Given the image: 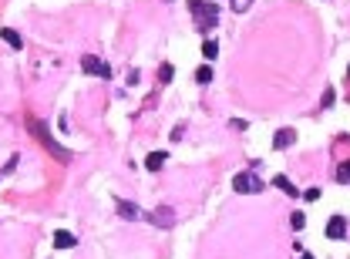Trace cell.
<instances>
[{
  "label": "cell",
  "instance_id": "obj_4",
  "mask_svg": "<svg viewBox=\"0 0 350 259\" xmlns=\"http://www.w3.org/2000/svg\"><path fill=\"white\" fill-rule=\"evenodd\" d=\"M148 222L158 226V229H172V226H175V209H172V205H162V209L148 212Z\"/></svg>",
  "mask_w": 350,
  "mask_h": 259
},
{
  "label": "cell",
  "instance_id": "obj_9",
  "mask_svg": "<svg viewBox=\"0 0 350 259\" xmlns=\"http://www.w3.org/2000/svg\"><path fill=\"white\" fill-rule=\"evenodd\" d=\"M165 158H169L165 152H152V155L145 158V169H148V172H158V169L165 165Z\"/></svg>",
  "mask_w": 350,
  "mask_h": 259
},
{
  "label": "cell",
  "instance_id": "obj_5",
  "mask_svg": "<svg viewBox=\"0 0 350 259\" xmlns=\"http://www.w3.org/2000/svg\"><path fill=\"white\" fill-rule=\"evenodd\" d=\"M81 67H84V74H98V78H111V67L101 61V57H91V54H84L81 57Z\"/></svg>",
  "mask_w": 350,
  "mask_h": 259
},
{
  "label": "cell",
  "instance_id": "obj_14",
  "mask_svg": "<svg viewBox=\"0 0 350 259\" xmlns=\"http://www.w3.org/2000/svg\"><path fill=\"white\" fill-rule=\"evenodd\" d=\"M337 182H343V185H350V162L337 165Z\"/></svg>",
  "mask_w": 350,
  "mask_h": 259
},
{
  "label": "cell",
  "instance_id": "obj_19",
  "mask_svg": "<svg viewBox=\"0 0 350 259\" xmlns=\"http://www.w3.org/2000/svg\"><path fill=\"white\" fill-rule=\"evenodd\" d=\"M158 74H162V81H172V67L169 64H162V71H158Z\"/></svg>",
  "mask_w": 350,
  "mask_h": 259
},
{
  "label": "cell",
  "instance_id": "obj_2",
  "mask_svg": "<svg viewBox=\"0 0 350 259\" xmlns=\"http://www.w3.org/2000/svg\"><path fill=\"white\" fill-rule=\"evenodd\" d=\"M189 10L196 14L199 27H216V24H219V7H216V4H202V0H189Z\"/></svg>",
  "mask_w": 350,
  "mask_h": 259
},
{
  "label": "cell",
  "instance_id": "obj_10",
  "mask_svg": "<svg viewBox=\"0 0 350 259\" xmlns=\"http://www.w3.org/2000/svg\"><path fill=\"white\" fill-rule=\"evenodd\" d=\"M118 216H122V219H138L142 209L135 202H118Z\"/></svg>",
  "mask_w": 350,
  "mask_h": 259
},
{
  "label": "cell",
  "instance_id": "obj_8",
  "mask_svg": "<svg viewBox=\"0 0 350 259\" xmlns=\"http://www.w3.org/2000/svg\"><path fill=\"white\" fill-rule=\"evenodd\" d=\"M74 243H78V239H74L67 229H57V232H54V246H57V249H71Z\"/></svg>",
  "mask_w": 350,
  "mask_h": 259
},
{
  "label": "cell",
  "instance_id": "obj_15",
  "mask_svg": "<svg viewBox=\"0 0 350 259\" xmlns=\"http://www.w3.org/2000/svg\"><path fill=\"white\" fill-rule=\"evenodd\" d=\"M196 81H199V84H209V81H212V67H199V71H196Z\"/></svg>",
  "mask_w": 350,
  "mask_h": 259
},
{
  "label": "cell",
  "instance_id": "obj_18",
  "mask_svg": "<svg viewBox=\"0 0 350 259\" xmlns=\"http://www.w3.org/2000/svg\"><path fill=\"white\" fill-rule=\"evenodd\" d=\"M303 199H307V202H317L320 192H317V189H310V192H303Z\"/></svg>",
  "mask_w": 350,
  "mask_h": 259
},
{
  "label": "cell",
  "instance_id": "obj_17",
  "mask_svg": "<svg viewBox=\"0 0 350 259\" xmlns=\"http://www.w3.org/2000/svg\"><path fill=\"white\" fill-rule=\"evenodd\" d=\"M330 105H334V88L323 91V108H330Z\"/></svg>",
  "mask_w": 350,
  "mask_h": 259
},
{
  "label": "cell",
  "instance_id": "obj_6",
  "mask_svg": "<svg viewBox=\"0 0 350 259\" xmlns=\"http://www.w3.org/2000/svg\"><path fill=\"white\" fill-rule=\"evenodd\" d=\"M296 142V131L293 128H279L276 135H273V148H276V152H283V148H290Z\"/></svg>",
  "mask_w": 350,
  "mask_h": 259
},
{
  "label": "cell",
  "instance_id": "obj_12",
  "mask_svg": "<svg viewBox=\"0 0 350 259\" xmlns=\"http://www.w3.org/2000/svg\"><path fill=\"white\" fill-rule=\"evenodd\" d=\"M273 185H276L279 192H286V195H300V192H296V185H293L286 175H276V178H273Z\"/></svg>",
  "mask_w": 350,
  "mask_h": 259
},
{
  "label": "cell",
  "instance_id": "obj_21",
  "mask_svg": "<svg viewBox=\"0 0 350 259\" xmlns=\"http://www.w3.org/2000/svg\"><path fill=\"white\" fill-rule=\"evenodd\" d=\"M300 259H313V256H310V252H307V256H300Z\"/></svg>",
  "mask_w": 350,
  "mask_h": 259
},
{
  "label": "cell",
  "instance_id": "obj_11",
  "mask_svg": "<svg viewBox=\"0 0 350 259\" xmlns=\"http://www.w3.org/2000/svg\"><path fill=\"white\" fill-rule=\"evenodd\" d=\"M0 37H4V41H7L14 51H20V48H24V41H20V34H17V31H10V27H4V31H0Z\"/></svg>",
  "mask_w": 350,
  "mask_h": 259
},
{
  "label": "cell",
  "instance_id": "obj_16",
  "mask_svg": "<svg viewBox=\"0 0 350 259\" xmlns=\"http://www.w3.org/2000/svg\"><path fill=\"white\" fill-rule=\"evenodd\" d=\"M290 226H293V229H303V226H307V216H303V212H293V216H290Z\"/></svg>",
  "mask_w": 350,
  "mask_h": 259
},
{
  "label": "cell",
  "instance_id": "obj_20",
  "mask_svg": "<svg viewBox=\"0 0 350 259\" xmlns=\"http://www.w3.org/2000/svg\"><path fill=\"white\" fill-rule=\"evenodd\" d=\"M249 7V0H232V10H246Z\"/></svg>",
  "mask_w": 350,
  "mask_h": 259
},
{
  "label": "cell",
  "instance_id": "obj_3",
  "mask_svg": "<svg viewBox=\"0 0 350 259\" xmlns=\"http://www.w3.org/2000/svg\"><path fill=\"white\" fill-rule=\"evenodd\" d=\"M232 189H236L239 195H249V192H260L263 189V182L256 175H252V172H239L236 178H232Z\"/></svg>",
  "mask_w": 350,
  "mask_h": 259
},
{
  "label": "cell",
  "instance_id": "obj_13",
  "mask_svg": "<svg viewBox=\"0 0 350 259\" xmlns=\"http://www.w3.org/2000/svg\"><path fill=\"white\" fill-rule=\"evenodd\" d=\"M202 54L209 57V61H216V57H219V44H216V41H205V44H202Z\"/></svg>",
  "mask_w": 350,
  "mask_h": 259
},
{
  "label": "cell",
  "instance_id": "obj_7",
  "mask_svg": "<svg viewBox=\"0 0 350 259\" xmlns=\"http://www.w3.org/2000/svg\"><path fill=\"white\" fill-rule=\"evenodd\" d=\"M343 236H347V222L340 216H334L326 222V239H343Z\"/></svg>",
  "mask_w": 350,
  "mask_h": 259
},
{
  "label": "cell",
  "instance_id": "obj_1",
  "mask_svg": "<svg viewBox=\"0 0 350 259\" xmlns=\"http://www.w3.org/2000/svg\"><path fill=\"white\" fill-rule=\"evenodd\" d=\"M27 128H31V135L37 138V142H41V145L48 148L51 155H54L57 162H64V165L71 162V152H67V148H61V145H57V142H54V138H51V131L44 128V122H37V118H27Z\"/></svg>",
  "mask_w": 350,
  "mask_h": 259
}]
</instances>
